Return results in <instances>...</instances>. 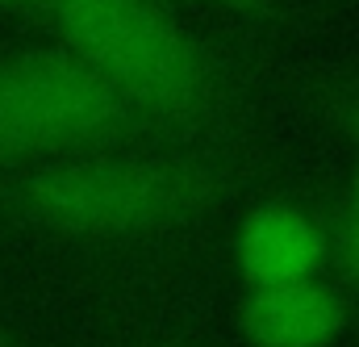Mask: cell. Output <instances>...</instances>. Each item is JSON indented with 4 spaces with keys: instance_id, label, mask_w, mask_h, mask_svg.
<instances>
[{
    "instance_id": "obj_3",
    "label": "cell",
    "mask_w": 359,
    "mask_h": 347,
    "mask_svg": "<svg viewBox=\"0 0 359 347\" xmlns=\"http://www.w3.org/2000/svg\"><path fill=\"white\" fill-rule=\"evenodd\" d=\"M142 134L155 126L63 42L0 55V176Z\"/></svg>"
},
{
    "instance_id": "obj_2",
    "label": "cell",
    "mask_w": 359,
    "mask_h": 347,
    "mask_svg": "<svg viewBox=\"0 0 359 347\" xmlns=\"http://www.w3.org/2000/svg\"><path fill=\"white\" fill-rule=\"evenodd\" d=\"M55 38L155 130L196 126L226 100L217 55L159 0H25Z\"/></svg>"
},
{
    "instance_id": "obj_9",
    "label": "cell",
    "mask_w": 359,
    "mask_h": 347,
    "mask_svg": "<svg viewBox=\"0 0 359 347\" xmlns=\"http://www.w3.org/2000/svg\"><path fill=\"white\" fill-rule=\"evenodd\" d=\"M351 214L359 218V172H355V188H351Z\"/></svg>"
},
{
    "instance_id": "obj_5",
    "label": "cell",
    "mask_w": 359,
    "mask_h": 347,
    "mask_svg": "<svg viewBox=\"0 0 359 347\" xmlns=\"http://www.w3.org/2000/svg\"><path fill=\"white\" fill-rule=\"evenodd\" d=\"M238 331L251 347H334L347 331V301L322 284H251L238 301Z\"/></svg>"
},
{
    "instance_id": "obj_1",
    "label": "cell",
    "mask_w": 359,
    "mask_h": 347,
    "mask_svg": "<svg viewBox=\"0 0 359 347\" xmlns=\"http://www.w3.org/2000/svg\"><path fill=\"white\" fill-rule=\"evenodd\" d=\"M238 184L243 172L226 159L117 143L29 164L0 201L67 243H151L222 214Z\"/></svg>"
},
{
    "instance_id": "obj_6",
    "label": "cell",
    "mask_w": 359,
    "mask_h": 347,
    "mask_svg": "<svg viewBox=\"0 0 359 347\" xmlns=\"http://www.w3.org/2000/svg\"><path fill=\"white\" fill-rule=\"evenodd\" d=\"M330 256L339 260L347 284L359 293V218L355 214H347V218L330 230Z\"/></svg>"
},
{
    "instance_id": "obj_4",
    "label": "cell",
    "mask_w": 359,
    "mask_h": 347,
    "mask_svg": "<svg viewBox=\"0 0 359 347\" xmlns=\"http://www.w3.org/2000/svg\"><path fill=\"white\" fill-rule=\"evenodd\" d=\"M330 260V230L297 201H259L234 230V268L243 289L309 280Z\"/></svg>"
},
{
    "instance_id": "obj_8",
    "label": "cell",
    "mask_w": 359,
    "mask_h": 347,
    "mask_svg": "<svg viewBox=\"0 0 359 347\" xmlns=\"http://www.w3.org/2000/svg\"><path fill=\"white\" fill-rule=\"evenodd\" d=\"M334 117H339V126H343V130H347L351 138H359V84L343 92V100H339Z\"/></svg>"
},
{
    "instance_id": "obj_7",
    "label": "cell",
    "mask_w": 359,
    "mask_h": 347,
    "mask_svg": "<svg viewBox=\"0 0 359 347\" xmlns=\"http://www.w3.org/2000/svg\"><path fill=\"white\" fill-rule=\"evenodd\" d=\"M0 4H25V0H0ZM196 4H217V8H230V13H247V17H284L280 0H196Z\"/></svg>"
}]
</instances>
